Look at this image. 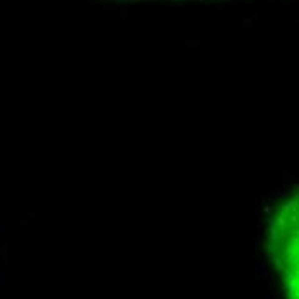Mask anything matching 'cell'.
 Instances as JSON below:
<instances>
[{
	"label": "cell",
	"instance_id": "cell-1",
	"mask_svg": "<svg viewBox=\"0 0 299 299\" xmlns=\"http://www.w3.org/2000/svg\"><path fill=\"white\" fill-rule=\"evenodd\" d=\"M268 254L287 299H299V189L273 208L268 222Z\"/></svg>",
	"mask_w": 299,
	"mask_h": 299
},
{
	"label": "cell",
	"instance_id": "cell-2",
	"mask_svg": "<svg viewBox=\"0 0 299 299\" xmlns=\"http://www.w3.org/2000/svg\"><path fill=\"white\" fill-rule=\"evenodd\" d=\"M115 2H144V0H115Z\"/></svg>",
	"mask_w": 299,
	"mask_h": 299
}]
</instances>
